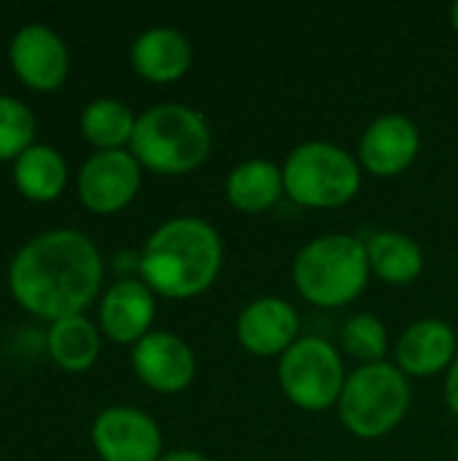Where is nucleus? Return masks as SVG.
Returning <instances> with one entry per match:
<instances>
[{"label": "nucleus", "instance_id": "17", "mask_svg": "<svg viewBox=\"0 0 458 461\" xmlns=\"http://www.w3.org/2000/svg\"><path fill=\"white\" fill-rule=\"evenodd\" d=\"M224 194L229 205L240 213H262L270 211L283 194V167H278L270 159L251 157L238 162L227 181H224Z\"/></svg>", "mask_w": 458, "mask_h": 461}, {"label": "nucleus", "instance_id": "12", "mask_svg": "<svg viewBox=\"0 0 458 461\" xmlns=\"http://www.w3.org/2000/svg\"><path fill=\"white\" fill-rule=\"evenodd\" d=\"M235 335L240 346L262 359L283 357L302 335H300V313L297 308L275 294H265L251 300L235 321Z\"/></svg>", "mask_w": 458, "mask_h": 461}, {"label": "nucleus", "instance_id": "25", "mask_svg": "<svg viewBox=\"0 0 458 461\" xmlns=\"http://www.w3.org/2000/svg\"><path fill=\"white\" fill-rule=\"evenodd\" d=\"M159 461H211L205 454L194 451V448H175V451H167L162 454Z\"/></svg>", "mask_w": 458, "mask_h": 461}, {"label": "nucleus", "instance_id": "26", "mask_svg": "<svg viewBox=\"0 0 458 461\" xmlns=\"http://www.w3.org/2000/svg\"><path fill=\"white\" fill-rule=\"evenodd\" d=\"M451 24H454V30L458 32V3L451 5Z\"/></svg>", "mask_w": 458, "mask_h": 461}, {"label": "nucleus", "instance_id": "13", "mask_svg": "<svg viewBox=\"0 0 458 461\" xmlns=\"http://www.w3.org/2000/svg\"><path fill=\"white\" fill-rule=\"evenodd\" d=\"M8 57L19 78L35 89H54L67 76V46L62 35L43 22H27L13 32Z\"/></svg>", "mask_w": 458, "mask_h": 461}, {"label": "nucleus", "instance_id": "8", "mask_svg": "<svg viewBox=\"0 0 458 461\" xmlns=\"http://www.w3.org/2000/svg\"><path fill=\"white\" fill-rule=\"evenodd\" d=\"M92 443L103 461L162 459L159 424L132 405H111L100 411L92 421Z\"/></svg>", "mask_w": 458, "mask_h": 461}, {"label": "nucleus", "instance_id": "18", "mask_svg": "<svg viewBox=\"0 0 458 461\" xmlns=\"http://www.w3.org/2000/svg\"><path fill=\"white\" fill-rule=\"evenodd\" d=\"M367 243L370 273L391 286H408L424 273V249L416 238L400 230L373 232Z\"/></svg>", "mask_w": 458, "mask_h": 461}, {"label": "nucleus", "instance_id": "9", "mask_svg": "<svg viewBox=\"0 0 458 461\" xmlns=\"http://www.w3.org/2000/svg\"><path fill=\"white\" fill-rule=\"evenodd\" d=\"M140 162L130 149H103L78 170V194L97 213L121 211L140 189Z\"/></svg>", "mask_w": 458, "mask_h": 461}, {"label": "nucleus", "instance_id": "11", "mask_svg": "<svg viewBox=\"0 0 458 461\" xmlns=\"http://www.w3.org/2000/svg\"><path fill=\"white\" fill-rule=\"evenodd\" d=\"M421 151V130L405 113H383L373 119L359 138V165L375 178L402 176Z\"/></svg>", "mask_w": 458, "mask_h": 461}, {"label": "nucleus", "instance_id": "2", "mask_svg": "<svg viewBox=\"0 0 458 461\" xmlns=\"http://www.w3.org/2000/svg\"><path fill=\"white\" fill-rule=\"evenodd\" d=\"M224 265V240L219 230L200 216H175L162 221L146 240L138 267L140 281L162 297L189 300L208 292Z\"/></svg>", "mask_w": 458, "mask_h": 461}, {"label": "nucleus", "instance_id": "19", "mask_svg": "<svg viewBox=\"0 0 458 461\" xmlns=\"http://www.w3.org/2000/svg\"><path fill=\"white\" fill-rule=\"evenodd\" d=\"M13 181L32 200H54L67 181V162L54 146L32 143L13 159Z\"/></svg>", "mask_w": 458, "mask_h": 461}, {"label": "nucleus", "instance_id": "6", "mask_svg": "<svg viewBox=\"0 0 458 461\" xmlns=\"http://www.w3.org/2000/svg\"><path fill=\"white\" fill-rule=\"evenodd\" d=\"M283 186L302 208H343L362 189V165L332 140H305L283 162Z\"/></svg>", "mask_w": 458, "mask_h": 461}, {"label": "nucleus", "instance_id": "14", "mask_svg": "<svg viewBox=\"0 0 458 461\" xmlns=\"http://www.w3.org/2000/svg\"><path fill=\"white\" fill-rule=\"evenodd\" d=\"M456 357V330L443 319L413 321L394 346V365L408 378H432L448 373Z\"/></svg>", "mask_w": 458, "mask_h": 461}, {"label": "nucleus", "instance_id": "3", "mask_svg": "<svg viewBox=\"0 0 458 461\" xmlns=\"http://www.w3.org/2000/svg\"><path fill=\"white\" fill-rule=\"evenodd\" d=\"M213 146L208 119L186 103H157L138 113L130 151L135 159L162 176H186L197 170Z\"/></svg>", "mask_w": 458, "mask_h": 461}, {"label": "nucleus", "instance_id": "23", "mask_svg": "<svg viewBox=\"0 0 458 461\" xmlns=\"http://www.w3.org/2000/svg\"><path fill=\"white\" fill-rule=\"evenodd\" d=\"M35 138V116L32 111L11 97L0 95V159L19 157L27 146H32Z\"/></svg>", "mask_w": 458, "mask_h": 461}, {"label": "nucleus", "instance_id": "7", "mask_svg": "<svg viewBox=\"0 0 458 461\" xmlns=\"http://www.w3.org/2000/svg\"><path fill=\"white\" fill-rule=\"evenodd\" d=\"M348 370L337 346L305 335L278 359V386L283 397L308 413L337 408Z\"/></svg>", "mask_w": 458, "mask_h": 461}, {"label": "nucleus", "instance_id": "15", "mask_svg": "<svg viewBox=\"0 0 458 461\" xmlns=\"http://www.w3.org/2000/svg\"><path fill=\"white\" fill-rule=\"evenodd\" d=\"M157 316L154 292L138 278H121L111 284L100 300V327L116 343H138L151 332Z\"/></svg>", "mask_w": 458, "mask_h": 461}, {"label": "nucleus", "instance_id": "4", "mask_svg": "<svg viewBox=\"0 0 458 461\" xmlns=\"http://www.w3.org/2000/svg\"><path fill=\"white\" fill-rule=\"evenodd\" d=\"M370 276L367 243L348 232L316 235L292 262L300 297L319 308H346L364 292Z\"/></svg>", "mask_w": 458, "mask_h": 461}, {"label": "nucleus", "instance_id": "16", "mask_svg": "<svg viewBox=\"0 0 458 461\" xmlns=\"http://www.w3.org/2000/svg\"><path fill=\"white\" fill-rule=\"evenodd\" d=\"M192 57H194V49L189 38L181 30L167 27V24L143 30L130 46V62L135 73L157 84L181 78L189 70Z\"/></svg>", "mask_w": 458, "mask_h": 461}, {"label": "nucleus", "instance_id": "10", "mask_svg": "<svg viewBox=\"0 0 458 461\" xmlns=\"http://www.w3.org/2000/svg\"><path fill=\"white\" fill-rule=\"evenodd\" d=\"M132 370L148 389L178 394L197 378V357L175 332L151 330L132 346Z\"/></svg>", "mask_w": 458, "mask_h": 461}, {"label": "nucleus", "instance_id": "27", "mask_svg": "<svg viewBox=\"0 0 458 461\" xmlns=\"http://www.w3.org/2000/svg\"><path fill=\"white\" fill-rule=\"evenodd\" d=\"M454 451H456V459H458V443H456V448H454Z\"/></svg>", "mask_w": 458, "mask_h": 461}, {"label": "nucleus", "instance_id": "21", "mask_svg": "<svg viewBox=\"0 0 458 461\" xmlns=\"http://www.w3.org/2000/svg\"><path fill=\"white\" fill-rule=\"evenodd\" d=\"M138 116L119 97H94L81 111V132L86 140L103 149H124L130 143Z\"/></svg>", "mask_w": 458, "mask_h": 461}, {"label": "nucleus", "instance_id": "5", "mask_svg": "<svg viewBox=\"0 0 458 461\" xmlns=\"http://www.w3.org/2000/svg\"><path fill=\"white\" fill-rule=\"evenodd\" d=\"M410 400V378L397 365H359L346 378L337 400V419L354 438L381 440L402 424Z\"/></svg>", "mask_w": 458, "mask_h": 461}, {"label": "nucleus", "instance_id": "22", "mask_svg": "<svg viewBox=\"0 0 458 461\" xmlns=\"http://www.w3.org/2000/svg\"><path fill=\"white\" fill-rule=\"evenodd\" d=\"M340 348L359 365L386 362L389 351V330L373 313H354L340 330Z\"/></svg>", "mask_w": 458, "mask_h": 461}, {"label": "nucleus", "instance_id": "24", "mask_svg": "<svg viewBox=\"0 0 458 461\" xmlns=\"http://www.w3.org/2000/svg\"><path fill=\"white\" fill-rule=\"evenodd\" d=\"M445 405L458 419V357L445 373Z\"/></svg>", "mask_w": 458, "mask_h": 461}, {"label": "nucleus", "instance_id": "20", "mask_svg": "<svg viewBox=\"0 0 458 461\" xmlns=\"http://www.w3.org/2000/svg\"><path fill=\"white\" fill-rule=\"evenodd\" d=\"M46 346L51 359L65 370H86L100 354L97 327L84 313H70L54 319L46 332Z\"/></svg>", "mask_w": 458, "mask_h": 461}, {"label": "nucleus", "instance_id": "1", "mask_svg": "<svg viewBox=\"0 0 458 461\" xmlns=\"http://www.w3.org/2000/svg\"><path fill=\"white\" fill-rule=\"evenodd\" d=\"M103 281V257L94 240L78 230L59 227L30 238L8 265L13 297L32 313L62 319L81 313Z\"/></svg>", "mask_w": 458, "mask_h": 461}]
</instances>
